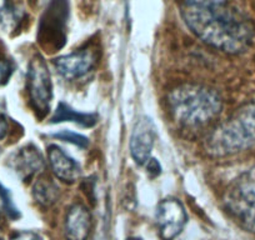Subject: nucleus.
Instances as JSON below:
<instances>
[{
	"instance_id": "1",
	"label": "nucleus",
	"mask_w": 255,
	"mask_h": 240,
	"mask_svg": "<svg viewBox=\"0 0 255 240\" xmlns=\"http://www.w3.org/2000/svg\"><path fill=\"white\" fill-rule=\"evenodd\" d=\"M180 14L200 40L228 54L244 53L254 36V26L243 11L225 3H198L185 0Z\"/></svg>"
},
{
	"instance_id": "2",
	"label": "nucleus",
	"mask_w": 255,
	"mask_h": 240,
	"mask_svg": "<svg viewBox=\"0 0 255 240\" xmlns=\"http://www.w3.org/2000/svg\"><path fill=\"white\" fill-rule=\"evenodd\" d=\"M168 107L176 124L186 129H200L219 117L223 100L212 88L183 84L169 93Z\"/></svg>"
},
{
	"instance_id": "3",
	"label": "nucleus",
	"mask_w": 255,
	"mask_h": 240,
	"mask_svg": "<svg viewBox=\"0 0 255 240\" xmlns=\"http://www.w3.org/2000/svg\"><path fill=\"white\" fill-rule=\"evenodd\" d=\"M255 145V103L240 107L229 119L217 126L205 140L210 156L224 158Z\"/></svg>"
},
{
	"instance_id": "4",
	"label": "nucleus",
	"mask_w": 255,
	"mask_h": 240,
	"mask_svg": "<svg viewBox=\"0 0 255 240\" xmlns=\"http://www.w3.org/2000/svg\"><path fill=\"white\" fill-rule=\"evenodd\" d=\"M224 204L245 230L255 234V166L233 180L225 192Z\"/></svg>"
},
{
	"instance_id": "5",
	"label": "nucleus",
	"mask_w": 255,
	"mask_h": 240,
	"mask_svg": "<svg viewBox=\"0 0 255 240\" xmlns=\"http://www.w3.org/2000/svg\"><path fill=\"white\" fill-rule=\"evenodd\" d=\"M69 19L68 0H50L40 18L38 41L48 53H54L67 41V28Z\"/></svg>"
},
{
	"instance_id": "6",
	"label": "nucleus",
	"mask_w": 255,
	"mask_h": 240,
	"mask_svg": "<svg viewBox=\"0 0 255 240\" xmlns=\"http://www.w3.org/2000/svg\"><path fill=\"white\" fill-rule=\"evenodd\" d=\"M26 87H28L31 108L36 115L43 119L50 110L51 99H53V83H51L48 65L40 55H35L29 63Z\"/></svg>"
},
{
	"instance_id": "7",
	"label": "nucleus",
	"mask_w": 255,
	"mask_h": 240,
	"mask_svg": "<svg viewBox=\"0 0 255 240\" xmlns=\"http://www.w3.org/2000/svg\"><path fill=\"white\" fill-rule=\"evenodd\" d=\"M155 220L160 237L164 240H173L183 232L188 223V214L178 199L166 198L156 207Z\"/></svg>"
},
{
	"instance_id": "8",
	"label": "nucleus",
	"mask_w": 255,
	"mask_h": 240,
	"mask_svg": "<svg viewBox=\"0 0 255 240\" xmlns=\"http://www.w3.org/2000/svg\"><path fill=\"white\" fill-rule=\"evenodd\" d=\"M156 136V126L150 118L143 115L136 120L130 136V154L138 165L149 161Z\"/></svg>"
},
{
	"instance_id": "9",
	"label": "nucleus",
	"mask_w": 255,
	"mask_h": 240,
	"mask_svg": "<svg viewBox=\"0 0 255 240\" xmlns=\"http://www.w3.org/2000/svg\"><path fill=\"white\" fill-rule=\"evenodd\" d=\"M97 55L93 50L83 49L74 53L61 55L54 60V67L67 80H75L87 75L94 68Z\"/></svg>"
},
{
	"instance_id": "10",
	"label": "nucleus",
	"mask_w": 255,
	"mask_h": 240,
	"mask_svg": "<svg viewBox=\"0 0 255 240\" xmlns=\"http://www.w3.org/2000/svg\"><path fill=\"white\" fill-rule=\"evenodd\" d=\"M48 163L54 175L64 183L73 184L82 176V168L60 146L51 144L48 148Z\"/></svg>"
},
{
	"instance_id": "11",
	"label": "nucleus",
	"mask_w": 255,
	"mask_h": 240,
	"mask_svg": "<svg viewBox=\"0 0 255 240\" xmlns=\"http://www.w3.org/2000/svg\"><path fill=\"white\" fill-rule=\"evenodd\" d=\"M92 230V215L83 204H74L65 218V235L68 240H87Z\"/></svg>"
},
{
	"instance_id": "12",
	"label": "nucleus",
	"mask_w": 255,
	"mask_h": 240,
	"mask_svg": "<svg viewBox=\"0 0 255 240\" xmlns=\"http://www.w3.org/2000/svg\"><path fill=\"white\" fill-rule=\"evenodd\" d=\"M14 169L23 180H29L36 174L41 173L45 163L36 146L26 145L21 148L13 158Z\"/></svg>"
},
{
	"instance_id": "13",
	"label": "nucleus",
	"mask_w": 255,
	"mask_h": 240,
	"mask_svg": "<svg viewBox=\"0 0 255 240\" xmlns=\"http://www.w3.org/2000/svg\"><path fill=\"white\" fill-rule=\"evenodd\" d=\"M63 121H70V123L78 124L84 128H92L98 123V115L94 113H82L73 109L70 105L65 103H59L58 108L51 117L50 123H63Z\"/></svg>"
},
{
	"instance_id": "14",
	"label": "nucleus",
	"mask_w": 255,
	"mask_h": 240,
	"mask_svg": "<svg viewBox=\"0 0 255 240\" xmlns=\"http://www.w3.org/2000/svg\"><path fill=\"white\" fill-rule=\"evenodd\" d=\"M59 188L48 176H40L36 179L33 187V197L39 205L49 208L55 204L59 199Z\"/></svg>"
},
{
	"instance_id": "15",
	"label": "nucleus",
	"mask_w": 255,
	"mask_h": 240,
	"mask_svg": "<svg viewBox=\"0 0 255 240\" xmlns=\"http://www.w3.org/2000/svg\"><path fill=\"white\" fill-rule=\"evenodd\" d=\"M21 19V13L11 0H0V25L13 30Z\"/></svg>"
},
{
	"instance_id": "16",
	"label": "nucleus",
	"mask_w": 255,
	"mask_h": 240,
	"mask_svg": "<svg viewBox=\"0 0 255 240\" xmlns=\"http://www.w3.org/2000/svg\"><path fill=\"white\" fill-rule=\"evenodd\" d=\"M54 136L58 139H61L64 141H68V143H72L74 145H78L79 148H87L89 145V139L85 138V136L80 135V134L74 133V131L69 130H63L60 133L54 134Z\"/></svg>"
},
{
	"instance_id": "17",
	"label": "nucleus",
	"mask_w": 255,
	"mask_h": 240,
	"mask_svg": "<svg viewBox=\"0 0 255 240\" xmlns=\"http://www.w3.org/2000/svg\"><path fill=\"white\" fill-rule=\"evenodd\" d=\"M0 199L3 200L4 208H5L6 213H8L11 218L18 215V210H16L15 207H14V203L13 200H11L10 194H9L8 190H6L1 184H0Z\"/></svg>"
},
{
	"instance_id": "18",
	"label": "nucleus",
	"mask_w": 255,
	"mask_h": 240,
	"mask_svg": "<svg viewBox=\"0 0 255 240\" xmlns=\"http://www.w3.org/2000/svg\"><path fill=\"white\" fill-rule=\"evenodd\" d=\"M13 72V65L8 60L0 59V85H4L9 82Z\"/></svg>"
},
{
	"instance_id": "19",
	"label": "nucleus",
	"mask_w": 255,
	"mask_h": 240,
	"mask_svg": "<svg viewBox=\"0 0 255 240\" xmlns=\"http://www.w3.org/2000/svg\"><path fill=\"white\" fill-rule=\"evenodd\" d=\"M10 240H43L39 234L30 230H24V232H18L10 238Z\"/></svg>"
},
{
	"instance_id": "20",
	"label": "nucleus",
	"mask_w": 255,
	"mask_h": 240,
	"mask_svg": "<svg viewBox=\"0 0 255 240\" xmlns=\"http://www.w3.org/2000/svg\"><path fill=\"white\" fill-rule=\"evenodd\" d=\"M146 169H148V173L150 174L151 176H158L161 171L159 161H156L155 159H153V158L149 159V161L146 163Z\"/></svg>"
},
{
	"instance_id": "21",
	"label": "nucleus",
	"mask_w": 255,
	"mask_h": 240,
	"mask_svg": "<svg viewBox=\"0 0 255 240\" xmlns=\"http://www.w3.org/2000/svg\"><path fill=\"white\" fill-rule=\"evenodd\" d=\"M8 129H9L8 121H6V119L3 117V115L0 114V139H3L4 136L6 135Z\"/></svg>"
},
{
	"instance_id": "22",
	"label": "nucleus",
	"mask_w": 255,
	"mask_h": 240,
	"mask_svg": "<svg viewBox=\"0 0 255 240\" xmlns=\"http://www.w3.org/2000/svg\"><path fill=\"white\" fill-rule=\"evenodd\" d=\"M198 3H225L227 0H194Z\"/></svg>"
},
{
	"instance_id": "23",
	"label": "nucleus",
	"mask_w": 255,
	"mask_h": 240,
	"mask_svg": "<svg viewBox=\"0 0 255 240\" xmlns=\"http://www.w3.org/2000/svg\"><path fill=\"white\" fill-rule=\"evenodd\" d=\"M127 240H143V239H140V238L138 237H131V238H128Z\"/></svg>"
},
{
	"instance_id": "24",
	"label": "nucleus",
	"mask_w": 255,
	"mask_h": 240,
	"mask_svg": "<svg viewBox=\"0 0 255 240\" xmlns=\"http://www.w3.org/2000/svg\"><path fill=\"white\" fill-rule=\"evenodd\" d=\"M49 1H50V0H48V3H49Z\"/></svg>"
}]
</instances>
